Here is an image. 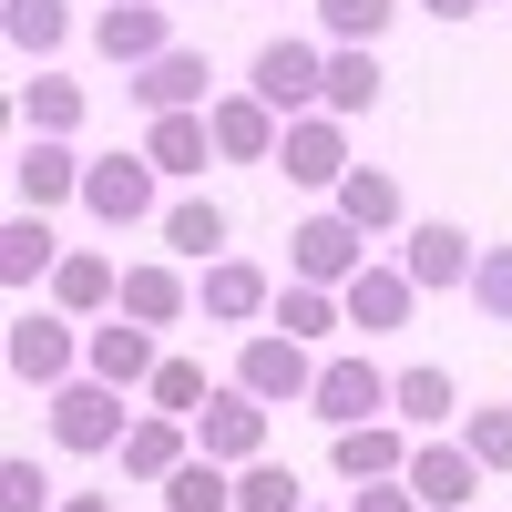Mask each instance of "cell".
Wrapping results in <instances>:
<instances>
[{
    "label": "cell",
    "instance_id": "6da1fadb",
    "mask_svg": "<svg viewBox=\"0 0 512 512\" xmlns=\"http://www.w3.org/2000/svg\"><path fill=\"white\" fill-rule=\"evenodd\" d=\"M246 93H256V103H277L287 123H297V113H318V103H328V52H318V41H297V31H277L267 52L246 62Z\"/></svg>",
    "mask_w": 512,
    "mask_h": 512
},
{
    "label": "cell",
    "instance_id": "7a4b0ae2",
    "mask_svg": "<svg viewBox=\"0 0 512 512\" xmlns=\"http://www.w3.org/2000/svg\"><path fill=\"white\" fill-rule=\"evenodd\" d=\"M123 431H134V410H123L113 379L82 369V379H62V390H52V441H62V451L93 461V451H123Z\"/></svg>",
    "mask_w": 512,
    "mask_h": 512
},
{
    "label": "cell",
    "instance_id": "3957f363",
    "mask_svg": "<svg viewBox=\"0 0 512 512\" xmlns=\"http://www.w3.org/2000/svg\"><path fill=\"white\" fill-rule=\"evenodd\" d=\"M390 379H400V369H379L369 349H338V359H318V390H308V410L328 420V431H359V420H390Z\"/></svg>",
    "mask_w": 512,
    "mask_h": 512
},
{
    "label": "cell",
    "instance_id": "277c9868",
    "mask_svg": "<svg viewBox=\"0 0 512 512\" xmlns=\"http://www.w3.org/2000/svg\"><path fill=\"white\" fill-rule=\"evenodd\" d=\"M359 267H369V236L338 216V205H318V216L287 226V277H308V287H349Z\"/></svg>",
    "mask_w": 512,
    "mask_h": 512
},
{
    "label": "cell",
    "instance_id": "5b68a950",
    "mask_svg": "<svg viewBox=\"0 0 512 512\" xmlns=\"http://www.w3.org/2000/svg\"><path fill=\"white\" fill-rule=\"evenodd\" d=\"M236 390H256L267 410L308 400V390H318V349H308V338H287V328H256L246 349H236Z\"/></svg>",
    "mask_w": 512,
    "mask_h": 512
},
{
    "label": "cell",
    "instance_id": "8992f818",
    "mask_svg": "<svg viewBox=\"0 0 512 512\" xmlns=\"http://www.w3.org/2000/svg\"><path fill=\"white\" fill-rule=\"evenodd\" d=\"M82 216L93 226H144L154 216V154L134 144V154H93V175H82Z\"/></svg>",
    "mask_w": 512,
    "mask_h": 512
},
{
    "label": "cell",
    "instance_id": "52a82bcc",
    "mask_svg": "<svg viewBox=\"0 0 512 512\" xmlns=\"http://www.w3.org/2000/svg\"><path fill=\"white\" fill-rule=\"evenodd\" d=\"M195 451H205V461H226V472H246V461H267V400L226 379V390H216V400L195 410Z\"/></svg>",
    "mask_w": 512,
    "mask_h": 512
},
{
    "label": "cell",
    "instance_id": "ba28073f",
    "mask_svg": "<svg viewBox=\"0 0 512 512\" xmlns=\"http://www.w3.org/2000/svg\"><path fill=\"white\" fill-rule=\"evenodd\" d=\"M277 175L308 185V195H338V185H349V123H338V113H297L287 144H277Z\"/></svg>",
    "mask_w": 512,
    "mask_h": 512
},
{
    "label": "cell",
    "instance_id": "9c48e42d",
    "mask_svg": "<svg viewBox=\"0 0 512 512\" xmlns=\"http://www.w3.org/2000/svg\"><path fill=\"white\" fill-rule=\"evenodd\" d=\"M82 175H93V164L72 154V134H31V144L11 154V195L31 205V216H52V205H82Z\"/></svg>",
    "mask_w": 512,
    "mask_h": 512
},
{
    "label": "cell",
    "instance_id": "30bf717a",
    "mask_svg": "<svg viewBox=\"0 0 512 512\" xmlns=\"http://www.w3.org/2000/svg\"><path fill=\"white\" fill-rule=\"evenodd\" d=\"M11 379H41V390L82 379V338H72L62 308H21V318H11Z\"/></svg>",
    "mask_w": 512,
    "mask_h": 512
},
{
    "label": "cell",
    "instance_id": "8fae6325",
    "mask_svg": "<svg viewBox=\"0 0 512 512\" xmlns=\"http://www.w3.org/2000/svg\"><path fill=\"white\" fill-rule=\"evenodd\" d=\"M123 93H134L144 113H205V103H216V62L175 41V52H154L144 72H123Z\"/></svg>",
    "mask_w": 512,
    "mask_h": 512
},
{
    "label": "cell",
    "instance_id": "7c38bea8",
    "mask_svg": "<svg viewBox=\"0 0 512 512\" xmlns=\"http://www.w3.org/2000/svg\"><path fill=\"white\" fill-rule=\"evenodd\" d=\"M195 308L216 318V328H256V318L277 308V277L256 267V256H216V267L195 277Z\"/></svg>",
    "mask_w": 512,
    "mask_h": 512
},
{
    "label": "cell",
    "instance_id": "4fadbf2b",
    "mask_svg": "<svg viewBox=\"0 0 512 512\" xmlns=\"http://www.w3.org/2000/svg\"><path fill=\"white\" fill-rule=\"evenodd\" d=\"M431 512H472V492H482V461H472V441H441V431H420V451H410V472H400Z\"/></svg>",
    "mask_w": 512,
    "mask_h": 512
},
{
    "label": "cell",
    "instance_id": "5bb4252c",
    "mask_svg": "<svg viewBox=\"0 0 512 512\" xmlns=\"http://www.w3.org/2000/svg\"><path fill=\"white\" fill-rule=\"evenodd\" d=\"M205 123H216V154L226 164H277V144H287V113L256 103V93H216Z\"/></svg>",
    "mask_w": 512,
    "mask_h": 512
},
{
    "label": "cell",
    "instance_id": "9a60e30c",
    "mask_svg": "<svg viewBox=\"0 0 512 512\" xmlns=\"http://www.w3.org/2000/svg\"><path fill=\"white\" fill-rule=\"evenodd\" d=\"M410 420H359V431H328V461H338V482H400L410 472Z\"/></svg>",
    "mask_w": 512,
    "mask_h": 512
},
{
    "label": "cell",
    "instance_id": "2e32d148",
    "mask_svg": "<svg viewBox=\"0 0 512 512\" xmlns=\"http://www.w3.org/2000/svg\"><path fill=\"white\" fill-rule=\"evenodd\" d=\"M82 369H93V379H113V390H144V379L164 369V359H154V328L113 308L103 328H82Z\"/></svg>",
    "mask_w": 512,
    "mask_h": 512
},
{
    "label": "cell",
    "instance_id": "e0dca14e",
    "mask_svg": "<svg viewBox=\"0 0 512 512\" xmlns=\"http://www.w3.org/2000/svg\"><path fill=\"white\" fill-rule=\"evenodd\" d=\"M338 308H349L359 338H390V328H410V308H420V277H410V267H359L349 287H338Z\"/></svg>",
    "mask_w": 512,
    "mask_h": 512
},
{
    "label": "cell",
    "instance_id": "ac0fdd59",
    "mask_svg": "<svg viewBox=\"0 0 512 512\" xmlns=\"http://www.w3.org/2000/svg\"><path fill=\"white\" fill-rule=\"evenodd\" d=\"M93 41H103V62L144 72L154 52H175V11H164V0H113V11L93 21Z\"/></svg>",
    "mask_w": 512,
    "mask_h": 512
},
{
    "label": "cell",
    "instance_id": "d6986e66",
    "mask_svg": "<svg viewBox=\"0 0 512 512\" xmlns=\"http://www.w3.org/2000/svg\"><path fill=\"white\" fill-rule=\"evenodd\" d=\"M400 267L420 277V297H431V287H472V267H482V246L461 236L451 216H420V226H410V246H400Z\"/></svg>",
    "mask_w": 512,
    "mask_h": 512
},
{
    "label": "cell",
    "instance_id": "ffe728a7",
    "mask_svg": "<svg viewBox=\"0 0 512 512\" xmlns=\"http://www.w3.org/2000/svg\"><path fill=\"white\" fill-rule=\"evenodd\" d=\"M195 461V420L175 410H144L134 431H123V482H164V472H185Z\"/></svg>",
    "mask_w": 512,
    "mask_h": 512
},
{
    "label": "cell",
    "instance_id": "44dd1931",
    "mask_svg": "<svg viewBox=\"0 0 512 512\" xmlns=\"http://www.w3.org/2000/svg\"><path fill=\"white\" fill-rule=\"evenodd\" d=\"M113 297H123V267L93 246H62V267H52V308L62 318H113Z\"/></svg>",
    "mask_w": 512,
    "mask_h": 512
},
{
    "label": "cell",
    "instance_id": "7402d4cb",
    "mask_svg": "<svg viewBox=\"0 0 512 512\" xmlns=\"http://www.w3.org/2000/svg\"><path fill=\"white\" fill-rule=\"evenodd\" d=\"M144 154H154V175H185V185L205 175V164H226L205 113H154V123H144Z\"/></svg>",
    "mask_w": 512,
    "mask_h": 512
},
{
    "label": "cell",
    "instance_id": "603a6c76",
    "mask_svg": "<svg viewBox=\"0 0 512 512\" xmlns=\"http://www.w3.org/2000/svg\"><path fill=\"white\" fill-rule=\"evenodd\" d=\"M123 318H144V328H175L185 308H195V287L164 267V256H144V267H123V297H113Z\"/></svg>",
    "mask_w": 512,
    "mask_h": 512
},
{
    "label": "cell",
    "instance_id": "cb8c5ba5",
    "mask_svg": "<svg viewBox=\"0 0 512 512\" xmlns=\"http://www.w3.org/2000/svg\"><path fill=\"white\" fill-rule=\"evenodd\" d=\"M52 267H62V246H52V216H21L0 226V287H52Z\"/></svg>",
    "mask_w": 512,
    "mask_h": 512
},
{
    "label": "cell",
    "instance_id": "d4e9b609",
    "mask_svg": "<svg viewBox=\"0 0 512 512\" xmlns=\"http://www.w3.org/2000/svg\"><path fill=\"white\" fill-rule=\"evenodd\" d=\"M369 103H379V41H328V103H318V113L359 123Z\"/></svg>",
    "mask_w": 512,
    "mask_h": 512
},
{
    "label": "cell",
    "instance_id": "484cf974",
    "mask_svg": "<svg viewBox=\"0 0 512 512\" xmlns=\"http://www.w3.org/2000/svg\"><path fill=\"white\" fill-rule=\"evenodd\" d=\"M390 420H410V431H451V420H461L451 369H431V359H420V369H400V379H390Z\"/></svg>",
    "mask_w": 512,
    "mask_h": 512
},
{
    "label": "cell",
    "instance_id": "4316f807",
    "mask_svg": "<svg viewBox=\"0 0 512 512\" xmlns=\"http://www.w3.org/2000/svg\"><path fill=\"white\" fill-rule=\"evenodd\" d=\"M164 246L195 256V267H216V256H226V205L216 195H175V205H164Z\"/></svg>",
    "mask_w": 512,
    "mask_h": 512
},
{
    "label": "cell",
    "instance_id": "83f0119b",
    "mask_svg": "<svg viewBox=\"0 0 512 512\" xmlns=\"http://www.w3.org/2000/svg\"><path fill=\"white\" fill-rule=\"evenodd\" d=\"M328 205H338V216H349L359 236H390V226H400V185L379 175V164H349V185H338Z\"/></svg>",
    "mask_w": 512,
    "mask_h": 512
},
{
    "label": "cell",
    "instance_id": "f1b7e54d",
    "mask_svg": "<svg viewBox=\"0 0 512 512\" xmlns=\"http://www.w3.org/2000/svg\"><path fill=\"white\" fill-rule=\"evenodd\" d=\"M267 318H277L287 338H308V349H318V338H328V328H349V308H338V287H308V277H287Z\"/></svg>",
    "mask_w": 512,
    "mask_h": 512
},
{
    "label": "cell",
    "instance_id": "f546056e",
    "mask_svg": "<svg viewBox=\"0 0 512 512\" xmlns=\"http://www.w3.org/2000/svg\"><path fill=\"white\" fill-rule=\"evenodd\" d=\"M154 492H164V512H236V472H226V461H205V451L185 461V472H164Z\"/></svg>",
    "mask_w": 512,
    "mask_h": 512
},
{
    "label": "cell",
    "instance_id": "4dcf8cb0",
    "mask_svg": "<svg viewBox=\"0 0 512 512\" xmlns=\"http://www.w3.org/2000/svg\"><path fill=\"white\" fill-rule=\"evenodd\" d=\"M0 31H11V52L52 62L62 41H72V11H62V0H0Z\"/></svg>",
    "mask_w": 512,
    "mask_h": 512
},
{
    "label": "cell",
    "instance_id": "1f68e13d",
    "mask_svg": "<svg viewBox=\"0 0 512 512\" xmlns=\"http://www.w3.org/2000/svg\"><path fill=\"white\" fill-rule=\"evenodd\" d=\"M82 82H62V72H41V82H21V123L31 134H82Z\"/></svg>",
    "mask_w": 512,
    "mask_h": 512
},
{
    "label": "cell",
    "instance_id": "d6a6232c",
    "mask_svg": "<svg viewBox=\"0 0 512 512\" xmlns=\"http://www.w3.org/2000/svg\"><path fill=\"white\" fill-rule=\"evenodd\" d=\"M236 512H308V492H297L287 461H246L236 472Z\"/></svg>",
    "mask_w": 512,
    "mask_h": 512
},
{
    "label": "cell",
    "instance_id": "836d02e7",
    "mask_svg": "<svg viewBox=\"0 0 512 512\" xmlns=\"http://www.w3.org/2000/svg\"><path fill=\"white\" fill-rule=\"evenodd\" d=\"M400 21V0H318V31L328 41H379Z\"/></svg>",
    "mask_w": 512,
    "mask_h": 512
},
{
    "label": "cell",
    "instance_id": "e575fe53",
    "mask_svg": "<svg viewBox=\"0 0 512 512\" xmlns=\"http://www.w3.org/2000/svg\"><path fill=\"white\" fill-rule=\"evenodd\" d=\"M144 400H154V410H175V420H195L216 390H205V369H195V359H164V369L144 379Z\"/></svg>",
    "mask_w": 512,
    "mask_h": 512
},
{
    "label": "cell",
    "instance_id": "d590c367",
    "mask_svg": "<svg viewBox=\"0 0 512 512\" xmlns=\"http://www.w3.org/2000/svg\"><path fill=\"white\" fill-rule=\"evenodd\" d=\"M472 308L492 328H512V246H482V267H472Z\"/></svg>",
    "mask_w": 512,
    "mask_h": 512
},
{
    "label": "cell",
    "instance_id": "8d00e7d4",
    "mask_svg": "<svg viewBox=\"0 0 512 512\" xmlns=\"http://www.w3.org/2000/svg\"><path fill=\"white\" fill-rule=\"evenodd\" d=\"M461 441L482 472H512V410H461Z\"/></svg>",
    "mask_w": 512,
    "mask_h": 512
},
{
    "label": "cell",
    "instance_id": "74e56055",
    "mask_svg": "<svg viewBox=\"0 0 512 512\" xmlns=\"http://www.w3.org/2000/svg\"><path fill=\"white\" fill-rule=\"evenodd\" d=\"M0 512H52V482H41V461H0Z\"/></svg>",
    "mask_w": 512,
    "mask_h": 512
},
{
    "label": "cell",
    "instance_id": "f35d334b",
    "mask_svg": "<svg viewBox=\"0 0 512 512\" xmlns=\"http://www.w3.org/2000/svg\"><path fill=\"white\" fill-rule=\"evenodd\" d=\"M349 512H431V502H420L410 482H359V492H349Z\"/></svg>",
    "mask_w": 512,
    "mask_h": 512
},
{
    "label": "cell",
    "instance_id": "ab89813d",
    "mask_svg": "<svg viewBox=\"0 0 512 512\" xmlns=\"http://www.w3.org/2000/svg\"><path fill=\"white\" fill-rule=\"evenodd\" d=\"M431 21H472V11H492V0H420Z\"/></svg>",
    "mask_w": 512,
    "mask_h": 512
},
{
    "label": "cell",
    "instance_id": "60d3db41",
    "mask_svg": "<svg viewBox=\"0 0 512 512\" xmlns=\"http://www.w3.org/2000/svg\"><path fill=\"white\" fill-rule=\"evenodd\" d=\"M52 512H113V502H103V492H62Z\"/></svg>",
    "mask_w": 512,
    "mask_h": 512
},
{
    "label": "cell",
    "instance_id": "b9f144b4",
    "mask_svg": "<svg viewBox=\"0 0 512 512\" xmlns=\"http://www.w3.org/2000/svg\"><path fill=\"white\" fill-rule=\"evenodd\" d=\"M502 11H512V0H502Z\"/></svg>",
    "mask_w": 512,
    "mask_h": 512
}]
</instances>
